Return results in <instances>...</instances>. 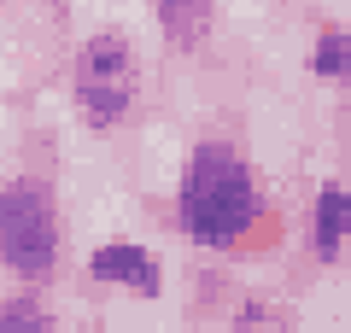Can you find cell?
<instances>
[{
    "label": "cell",
    "mask_w": 351,
    "mask_h": 333,
    "mask_svg": "<svg viewBox=\"0 0 351 333\" xmlns=\"http://www.w3.org/2000/svg\"><path fill=\"white\" fill-rule=\"evenodd\" d=\"M176 217H182V234L199 251H228L258 228L263 217L258 182L228 140H199L188 152V170L176 187Z\"/></svg>",
    "instance_id": "6da1fadb"
},
{
    "label": "cell",
    "mask_w": 351,
    "mask_h": 333,
    "mask_svg": "<svg viewBox=\"0 0 351 333\" xmlns=\"http://www.w3.org/2000/svg\"><path fill=\"white\" fill-rule=\"evenodd\" d=\"M0 251L18 281H47L59 263V210L47 182H6L0 193Z\"/></svg>",
    "instance_id": "7a4b0ae2"
},
{
    "label": "cell",
    "mask_w": 351,
    "mask_h": 333,
    "mask_svg": "<svg viewBox=\"0 0 351 333\" xmlns=\"http://www.w3.org/2000/svg\"><path fill=\"white\" fill-rule=\"evenodd\" d=\"M135 94H141L135 47L112 29L82 41V53H76V106H82L88 129H117L135 111Z\"/></svg>",
    "instance_id": "3957f363"
},
{
    "label": "cell",
    "mask_w": 351,
    "mask_h": 333,
    "mask_svg": "<svg viewBox=\"0 0 351 333\" xmlns=\"http://www.w3.org/2000/svg\"><path fill=\"white\" fill-rule=\"evenodd\" d=\"M88 275L100 286H129L135 298H158L164 293L158 258H152L147 246H135V240H106V246L88 258Z\"/></svg>",
    "instance_id": "277c9868"
},
{
    "label": "cell",
    "mask_w": 351,
    "mask_h": 333,
    "mask_svg": "<svg viewBox=\"0 0 351 333\" xmlns=\"http://www.w3.org/2000/svg\"><path fill=\"white\" fill-rule=\"evenodd\" d=\"M346 234H351V193L339 182H322L316 187V205H311V258L334 263L346 251Z\"/></svg>",
    "instance_id": "5b68a950"
},
{
    "label": "cell",
    "mask_w": 351,
    "mask_h": 333,
    "mask_svg": "<svg viewBox=\"0 0 351 333\" xmlns=\"http://www.w3.org/2000/svg\"><path fill=\"white\" fill-rule=\"evenodd\" d=\"M152 12H158V29L170 47H199L205 29H211V0H152Z\"/></svg>",
    "instance_id": "8992f818"
},
{
    "label": "cell",
    "mask_w": 351,
    "mask_h": 333,
    "mask_svg": "<svg viewBox=\"0 0 351 333\" xmlns=\"http://www.w3.org/2000/svg\"><path fill=\"white\" fill-rule=\"evenodd\" d=\"M311 71L322 82H346L351 88V29H328L322 41L311 47Z\"/></svg>",
    "instance_id": "52a82bcc"
},
{
    "label": "cell",
    "mask_w": 351,
    "mask_h": 333,
    "mask_svg": "<svg viewBox=\"0 0 351 333\" xmlns=\"http://www.w3.org/2000/svg\"><path fill=\"white\" fill-rule=\"evenodd\" d=\"M6 328H12V333H29V328H53V316H47V310H29V304H18V298H6Z\"/></svg>",
    "instance_id": "ba28073f"
}]
</instances>
